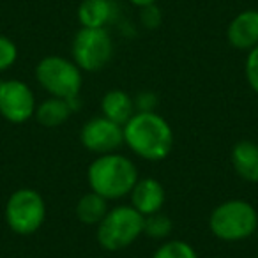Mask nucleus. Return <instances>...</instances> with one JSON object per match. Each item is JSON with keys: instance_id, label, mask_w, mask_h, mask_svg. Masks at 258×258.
<instances>
[{"instance_id": "1", "label": "nucleus", "mask_w": 258, "mask_h": 258, "mask_svg": "<svg viewBox=\"0 0 258 258\" xmlns=\"http://www.w3.org/2000/svg\"><path fill=\"white\" fill-rule=\"evenodd\" d=\"M173 129L158 111H137L124 124V145L145 161H163L173 151Z\"/></svg>"}, {"instance_id": "2", "label": "nucleus", "mask_w": 258, "mask_h": 258, "mask_svg": "<svg viewBox=\"0 0 258 258\" xmlns=\"http://www.w3.org/2000/svg\"><path fill=\"white\" fill-rule=\"evenodd\" d=\"M138 179L137 165L118 152L97 156L87 170L90 191L101 195L108 202L129 197Z\"/></svg>"}, {"instance_id": "3", "label": "nucleus", "mask_w": 258, "mask_h": 258, "mask_svg": "<svg viewBox=\"0 0 258 258\" xmlns=\"http://www.w3.org/2000/svg\"><path fill=\"white\" fill-rule=\"evenodd\" d=\"M209 230L219 240L240 242L258 232V212L249 202L232 198L212 209Z\"/></svg>"}, {"instance_id": "4", "label": "nucleus", "mask_w": 258, "mask_h": 258, "mask_svg": "<svg viewBox=\"0 0 258 258\" xmlns=\"http://www.w3.org/2000/svg\"><path fill=\"white\" fill-rule=\"evenodd\" d=\"M36 80L51 97L66 101H80L83 87V71L60 55H46L36 66Z\"/></svg>"}, {"instance_id": "5", "label": "nucleus", "mask_w": 258, "mask_h": 258, "mask_svg": "<svg viewBox=\"0 0 258 258\" xmlns=\"http://www.w3.org/2000/svg\"><path fill=\"white\" fill-rule=\"evenodd\" d=\"M145 218L131 205H115L96 226L97 242L106 251H120L144 235Z\"/></svg>"}, {"instance_id": "6", "label": "nucleus", "mask_w": 258, "mask_h": 258, "mask_svg": "<svg viewBox=\"0 0 258 258\" xmlns=\"http://www.w3.org/2000/svg\"><path fill=\"white\" fill-rule=\"evenodd\" d=\"M4 216L11 232L32 235L46 221V202L39 191L20 187L8 198Z\"/></svg>"}, {"instance_id": "7", "label": "nucleus", "mask_w": 258, "mask_h": 258, "mask_svg": "<svg viewBox=\"0 0 258 258\" xmlns=\"http://www.w3.org/2000/svg\"><path fill=\"white\" fill-rule=\"evenodd\" d=\"M115 53L113 37L106 29H82L71 43V58L83 73L101 71Z\"/></svg>"}, {"instance_id": "8", "label": "nucleus", "mask_w": 258, "mask_h": 258, "mask_svg": "<svg viewBox=\"0 0 258 258\" xmlns=\"http://www.w3.org/2000/svg\"><path fill=\"white\" fill-rule=\"evenodd\" d=\"M37 101L22 80H0V115L11 124H23L36 115Z\"/></svg>"}, {"instance_id": "9", "label": "nucleus", "mask_w": 258, "mask_h": 258, "mask_svg": "<svg viewBox=\"0 0 258 258\" xmlns=\"http://www.w3.org/2000/svg\"><path fill=\"white\" fill-rule=\"evenodd\" d=\"M80 142L87 151L97 156L117 152L124 145V125L97 115L92 117L80 129Z\"/></svg>"}, {"instance_id": "10", "label": "nucleus", "mask_w": 258, "mask_h": 258, "mask_svg": "<svg viewBox=\"0 0 258 258\" xmlns=\"http://www.w3.org/2000/svg\"><path fill=\"white\" fill-rule=\"evenodd\" d=\"M226 39L230 46L240 51H249L258 46V11L256 9H246L240 11L228 23L226 29Z\"/></svg>"}, {"instance_id": "11", "label": "nucleus", "mask_w": 258, "mask_h": 258, "mask_svg": "<svg viewBox=\"0 0 258 258\" xmlns=\"http://www.w3.org/2000/svg\"><path fill=\"white\" fill-rule=\"evenodd\" d=\"M129 198H131V207H135L144 218H147V216L163 211L166 193L158 179L144 177L137 180L135 187L129 193Z\"/></svg>"}, {"instance_id": "12", "label": "nucleus", "mask_w": 258, "mask_h": 258, "mask_svg": "<svg viewBox=\"0 0 258 258\" xmlns=\"http://www.w3.org/2000/svg\"><path fill=\"white\" fill-rule=\"evenodd\" d=\"M117 16L113 0H82L78 6V22L85 29H106Z\"/></svg>"}, {"instance_id": "13", "label": "nucleus", "mask_w": 258, "mask_h": 258, "mask_svg": "<svg viewBox=\"0 0 258 258\" xmlns=\"http://www.w3.org/2000/svg\"><path fill=\"white\" fill-rule=\"evenodd\" d=\"M232 166L246 182H258V144L253 140H240L232 147Z\"/></svg>"}, {"instance_id": "14", "label": "nucleus", "mask_w": 258, "mask_h": 258, "mask_svg": "<svg viewBox=\"0 0 258 258\" xmlns=\"http://www.w3.org/2000/svg\"><path fill=\"white\" fill-rule=\"evenodd\" d=\"M101 113L103 117L124 125L129 118L137 113L135 108V97L129 96L125 90L111 89L101 99Z\"/></svg>"}, {"instance_id": "15", "label": "nucleus", "mask_w": 258, "mask_h": 258, "mask_svg": "<svg viewBox=\"0 0 258 258\" xmlns=\"http://www.w3.org/2000/svg\"><path fill=\"white\" fill-rule=\"evenodd\" d=\"M75 110L76 108L71 101L50 96L48 99H44L43 103L37 104L36 115H34V117H36V120L39 122L41 125H44V127H58V125H62L71 117V113Z\"/></svg>"}, {"instance_id": "16", "label": "nucleus", "mask_w": 258, "mask_h": 258, "mask_svg": "<svg viewBox=\"0 0 258 258\" xmlns=\"http://www.w3.org/2000/svg\"><path fill=\"white\" fill-rule=\"evenodd\" d=\"M108 209V200H104L101 195L89 191V193L82 195L76 204V218L83 223V225L97 226L103 218L106 216Z\"/></svg>"}, {"instance_id": "17", "label": "nucleus", "mask_w": 258, "mask_h": 258, "mask_svg": "<svg viewBox=\"0 0 258 258\" xmlns=\"http://www.w3.org/2000/svg\"><path fill=\"white\" fill-rule=\"evenodd\" d=\"M152 258H198V253L186 240L172 239L159 244Z\"/></svg>"}, {"instance_id": "18", "label": "nucleus", "mask_w": 258, "mask_h": 258, "mask_svg": "<svg viewBox=\"0 0 258 258\" xmlns=\"http://www.w3.org/2000/svg\"><path fill=\"white\" fill-rule=\"evenodd\" d=\"M173 228L172 219L168 218L163 212H156V214H151L145 218V225H144V233L151 239L156 240H165L170 237Z\"/></svg>"}, {"instance_id": "19", "label": "nucleus", "mask_w": 258, "mask_h": 258, "mask_svg": "<svg viewBox=\"0 0 258 258\" xmlns=\"http://www.w3.org/2000/svg\"><path fill=\"white\" fill-rule=\"evenodd\" d=\"M18 60V46L8 36L0 34V73L8 71Z\"/></svg>"}, {"instance_id": "20", "label": "nucleus", "mask_w": 258, "mask_h": 258, "mask_svg": "<svg viewBox=\"0 0 258 258\" xmlns=\"http://www.w3.org/2000/svg\"><path fill=\"white\" fill-rule=\"evenodd\" d=\"M244 73H246L247 85L251 87L253 92L258 94V46L247 51L246 64H244Z\"/></svg>"}, {"instance_id": "21", "label": "nucleus", "mask_w": 258, "mask_h": 258, "mask_svg": "<svg viewBox=\"0 0 258 258\" xmlns=\"http://www.w3.org/2000/svg\"><path fill=\"white\" fill-rule=\"evenodd\" d=\"M156 106H158V97L152 92H140L135 97L137 111H156Z\"/></svg>"}, {"instance_id": "22", "label": "nucleus", "mask_w": 258, "mask_h": 258, "mask_svg": "<svg viewBox=\"0 0 258 258\" xmlns=\"http://www.w3.org/2000/svg\"><path fill=\"white\" fill-rule=\"evenodd\" d=\"M161 22V11L156 6H149V8L142 9V23L147 29H156Z\"/></svg>"}, {"instance_id": "23", "label": "nucleus", "mask_w": 258, "mask_h": 258, "mask_svg": "<svg viewBox=\"0 0 258 258\" xmlns=\"http://www.w3.org/2000/svg\"><path fill=\"white\" fill-rule=\"evenodd\" d=\"M133 6H137V8L144 9V8H149V6H156L159 2V0H129Z\"/></svg>"}, {"instance_id": "24", "label": "nucleus", "mask_w": 258, "mask_h": 258, "mask_svg": "<svg viewBox=\"0 0 258 258\" xmlns=\"http://www.w3.org/2000/svg\"><path fill=\"white\" fill-rule=\"evenodd\" d=\"M256 237H258V232H256Z\"/></svg>"}]
</instances>
